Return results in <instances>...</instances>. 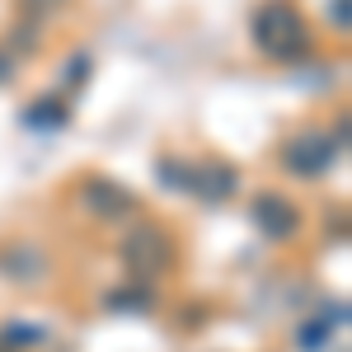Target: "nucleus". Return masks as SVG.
Listing matches in <instances>:
<instances>
[{
  "label": "nucleus",
  "instance_id": "1",
  "mask_svg": "<svg viewBox=\"0 0 352 352\" xmlns=\"http://www.w3.org/2000/svg\"><path fill=\"white\" fill-rule=\"evenodd\" d=\"M310 24H305V14H300L296 5H287V0H268V5H258L254 10V47L272 61H305L310 56Z\"/></svg>",
  "mask_w": 352,
  "mask_h": 352
},
{
  "label": "nucleus",
  "instance_id": "2",
  "mask_svg": "<svg viewBox=\"0 0 352 352\" xmlns=\"http://www.w3.org/2000/svg\"><path fill=\"white\" fill-rule=\"evenodd\" d=\"M338 141L333 136H324V132H300V136H292L287 141V151H282V164L287 169H296L300 179H315V174H324L329 164L338 160Z\"/></svg>",
  "mask_w": 352,
  "mask_h": 352
},
{
  "label": "nucleus",
  "instance_id": "3",
  "mask_svg": "<svg viewBox=\"0 0 352 352\" xmlns=\"http://www.w3.org/2000/svg\"><path fill=\"white\" fill-rule=\"evenodd\" d=\"M169 254H174V244H169V235H164L160 226H141V230H132V240L122 244L127 268L141 272V277H151V272L169 268Z\"/></svg>",
  "mask_w": 352,
  "mask_h": 352
},
{
  "label": "nucleus",
  "instance_id": "4",
  "mask_svg": "<svg viewBox=\"0 0 352 352\" xmlns=\"http://www.w3.org/2000/svg\"><path fill=\"white\" fill-rule=\"evenodd\" d=\"M254 226H258L268 240H292L296 226H300V212L282 192H258V197H254Z\"/></svg>",
  "mask_w": 352,
  "mask_h": 352
},
{
  "label": "nucleus",
  "instance_id": "5",
  "mask_svg": "<svg viewBox=\"0 0 352 352\" xmlns=\"http://www.w3.org/2000/svg\"><path fill=\"white\" fill-rule=\"evenodd\" d=\"M80 197H85V207H89L94 217H104V221H118L136 207V197L122 188V184H113V179H89Z\"/></svg>",
  "mask_w": 352,
  "mask_h": 352
},
{
  "label": "nucleus",
  "instance_id": "6",
  "mask_svg": "<svg viewBox=\"0 0 352 352\" xmlns=\"http://www.w3.org/2000/svg\"><path fill=\"white\" fill-rule=\"evenodd\" d=\"M188 192H192V197H202V202H226V197L235 192V169H230V164H221V160L192 164Z\"/></svg>",
  "mask_w": 352,
  "mask_h": 352
},
{
  "label": "nucleus",
  "instance_id": "7",
  "mask_svg": "<svg viewBox=\"0 0 352 352\" xmlns=\"http://www.w3.org/2000/svg\"><path fill=\"white\" fill-rule=\"evenodd\" d=\"M28 127H61L66 122V104H56V99H38L33 109L24 113Z\"/></svg>",
  "mask_w": 352,
  "mask_h": 352
},
{
  "label": "nucleus",
  "instance_id": "8",
  "mask_svg": "<svg viewBox=\"0 0 352 352\" xmlns=\"http://www.w3.org/2000/svg\"><path fill=\"white\" fill-rule=\"evenodd\" d=\"M122 292H127V296H109L113 310H151V300H155L146 282H136V287H122Z\"/></svg>",
  "mask_w": 352,
  "mask_h": 352
},
{
  "label": "nucleus",
  "instance_id": "9",
  "mask_svg": "<svg viewBox=\"0 0 352 352\" xmlns=\"http://www.w3.org/2000/svg\"><path fill=\"white\" fill-rule=\"evenodd\" d=\"M0 338H5V343H19V348H24V343H43V329H33V333H28V324H10L5 333H0Z\"/></svg>",
  "mask_w": 352,
  "mask_h": 352
},
{
  "label": "nucleus",
  "instance_id": "10",
  "mask_svg": "<svg viewBox=\"0 0 352 352\" xmlns=\"http://www.w3.org/2000/svg\"><path fill=\"white\" fill-rule=\"evenodd\" d=\"M329 19L338 24V33H348V0H333L329 5Z\"/></svg>",
  "mask_w": 352,
  "mask_h": 352
},
{
  "label": "nucleus",
  "instance_id": "11",
  "mask_svg": "<svg viewBox=\"0 0 352 352\" xmlns=\"http://www.w3.org/2000/svg\"><path fill=\"white\" fill-rule=\"evenodd\" d=\"M10 76H14V61L0 52V85H10Z\"/></svg>",
  "mask_w": 352,
  "mask_h": 352
},
{
  "label": "nucleus",
  "instance_id": "12",
  "mask_svg": "<svg viewBox=\"0 0 352 352\" xmlns=\"http://www.w3.org/2000/svg\"><path fill=\"white\" fill-rule=\"evenodd\" d=\"M28 10H56V5H66V0H24Z\"/></svg>",
  "mask_w": 352,
  "mask_h": 352
}]
</instances>
